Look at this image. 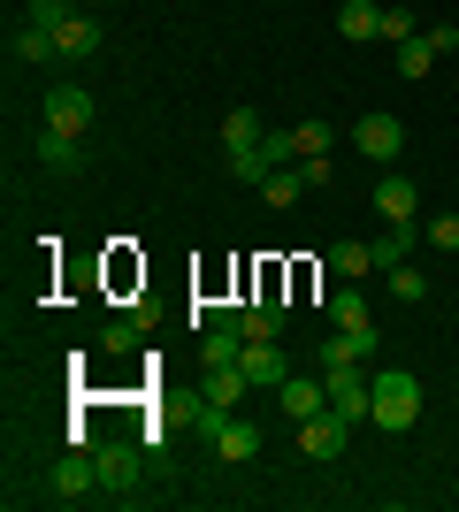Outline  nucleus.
Here are the masks:
<instances>
[{
  "label": "nucleus",
  "instance_id": "6e6552de",
  "mask_svg": "<svg viewBox=\"0 0 459 512\" xmlns=\"http://www.w3.org/2000/svg\"><path fill=\"white\" fill-rule=\"evenodd\" d=\"M322 406H329V383H314V375H284L276 383V413L284 421H314Z\"/></svg>",
  "mask_w": 459,
  "mask_h": 512
},
{
  "label": "nucleus",
  "instance_id": "423d86ee",
  "mask_svg": "<svg viewBox=\"0 0 459 512\" xmlns=\"http://www.w3.org/2000/svg\"><path fill=\"white\" fill-rule=\"evenodd\" d=\"M375 352H383V329H375V321L368 329H337V337L322 344V367H368Z\"/></svg>",
  "mask_w": 459,
  "mask_h": 512
},
{
  "label": "nucleus",
  "instance_id": "393cba45",
  "mask_svg": "<svg viewBox=\"0 0 459 512\" xmlns=\"http://www.w3.org/2000/svg\"><path fill=\"white\" fill-rule=\"evenodd\" d=\"M261 161L268 169H299V130H261Z\"/></svg>",
  "mask_w": 459,
  "mask_h": 512
},
{
  "label": "nucleus",
  "instance_id": "39448f33",
  "mask_svg": "<svg viewBox=\"0 0 459 512\" xmlns=\"http://www.w3.org/2000/svg\"><path fill=\"white\" fill-rule=\"evenodd\" d=\"M238 375H245V383H253V390H276V383H284V375H291V360H284V344H276V337H261V344H245V352H238Z\"/></svg>",
  "mask_w": 459,
  "mask_h": 512
},
{
  "label": "nucleus",
  "instance_id": "5701e85b",
  "mask_svg": "<svg viewBox=\"0 0 459 512\" xmlns=\"http://www.w3.org/2000/svg\"><path fill=\"white\" fill-rule=\"evenodd\" d=\"M437 62H444V54H437V46H429V31H414V39L398 46V77H429V69H437Z\"/></svg>",
  "mask_w": 459,
  "mask_h": 512
},
{
  "label": "nucleus",
  "instance_id": "c85d7f7f",
  "mask_svg": "<svg viewBox=\"0 0 459 512\" xmlns=\"http://www.w3.org/2000/svg\"><path fill=\"white\" fill-rule=\"evenodd\" d=\"M131 474H138V459H131L123 444H108V451H100V482H108V490H123Z\"/></svg>",
  "mask_w": 459,
  "mask_h": 512
},
{
  "label": "nucleus",
  "instance_id": "f3484780",
  "mask_svg": "<svg viewBox=\"0 0 459 512\" xmlns=\"http://www.w3.org/2000/svg\"><path fill=\"white\" fill-rule=\"evenodd\" d=\"M329 276H337V283H360V276H375V253H368V245H360V237H337V245H329Z\"/></svg>",
  "mask_w": 459,
  "mask_h": 512
},
{
  "label": "nucleus",
  "instance_id": "7c9ffc66",
  "mask_svg": "<svg viewBox=\"0 0 459 512\" xmlns=\"http://www.w3.org/2000/svg\"><path fill=\"white\" fill-rule=\"evenodd\" d=\"M414 31H421V23H414V8H391V0H383V39H391V46H406Z\"/></svg>",
  "mask_w": 459,
  "mask_h": 512
},
{
  "label": "nucleus",
  "instance_id": "7ed1b4c3",
  "mask_svg": "<svg viewBox=\"0 0 459 512\" xmlns=\"http://www.w3.org/2000/svg\"><path fill=\"white\" fill-rule=\"evenodd\" d=\"M46 130L85 138V130H92V92L85 85H54V92H46Z\"/></svg>",
  "mask_w": 459,
  "mask_h": 512
},
{
  "label": "nucleus",
  "instance_id": "4468645a",
  "mask_svg": "<svg viewBox=\"0 0 459 512\" xmlns=\"http://www.w3.org/2000/svg\"><path fill=\"white\" fill-rule=\"evenodd\" d=\"M39 169H54V176H85V138L39 130Z\"/></svg>",
  "mask_w": 459,
  "mask_h": 512
},
{
  "label": "nucleus",
  "instance_id": "2f4dec72",
  "mask_svg": "<svg viewBox=\"0 0 459 512\" xmlns=\"http://www.w3.org/2000/svg\"><path fill=\"white\" fill-rule=\"evenodd\" d=\"M306 153H329V123H299V161Z\"/></svg>",
  "mask_w": 459,
  "mask_h": 512
},
{
  "label": "nucleus",
  "instance_id": "f8f14e48",
  "mask_svg": "<svg viewBox=\"0 0 459 512\" xmlns=\"http://www.w3.org/2000/svg\"><path fill=\"white\" fill-rule=\"evenodd\" d=\"M238 352H245L238 321H207V329H199V367H238Z\"/></svg>",
  "mask_w": 459,
  "mask_h": 512
},
{
  "label": "nucleus",
  "instance_id": "72a5a7b5",
  "mask_svg": "<svg viewBox=\"0 0 459 512\" xmlns=\"http://www.w3.org/2000/svg\"><path fill=\"white\" fill-rule=\"evenodd\" d=\"M429 46H437V54H459V23H429Z\"/></svg>",
  "mask_w": 459,
  "mask_h": 512
},
{
  "label": "nucleus",
  "instance_id": "f257e3e1",
  "mask_svg": "<svg viewBox=\"0 0 459 512\" xmlns=\"http://www.w3.org/2000/svg\"><path fill=\"white\" fill-rule=\"evenodd\" d=\"M368 421L383 428V436H406V428L421 421V375L414 367H383L368 383Z\"/></svg>",
  "mask_w": 459,
  "mask_h": 512
},
{
  "label": "nucleus",
  "instance_id": "a878e982",
  "mask_svg": "<svg viewBox=\"0 0 459 512\" xmlns=\"http://www.w3.org/2000/svg\"><path fill=\"white\" fill-rule=\"evenodd\" d=\"M222 169L238 176V184H268V176H276V169L261 161V146H238V153H222Z\"/></svg>",
  "mask_w": 459,
  "mask_h": 512
},
{
  "label": "nucleus",
  "instance_id": "a211bd4d",
  "mask_svg": "<svg viewBox=\"0 0 459 512\" xmlns=\"http://www.w3.org/2000/svg\"><path fill=\"white\" fill-rule=\"evenodd\" d=\"M92 490H100V459H62V467H54V497L77 505V497H92Z\"/></svg>",
  "mask_w": 459,
  "mask_h": 512
},
{
  "label": "nucleus",
  "instance_id": "9d476101",
  "mask_svg": "<svg viewBox=\"0 0 459 512\" xmlns=\"http://www.w3.org/2000/svg\"><path fill=\"white\" fill-rule=\"evenodd\" d=\"M100 39H108V31H100L92 16H77V8L54 23V54H62V62H85V54H100Z\"/></svg>",
  "mask_w": 459,
  "mask_h": 512
},
{
  "label": "nucleus",
  "instance_id": "dca6fc26",
  "mask_svg": "<svg viewBox=\"0 0 459 512\" xmlns=\"http://www.w3.org/2000/svg\"><path fill=\"white\" fill-rule=\"evenodd\" d=\"M245 375L238 367H199V398H207V406H222V413H238V398H245Z\"/></svg>",
  "mask_w": 459,
  "mask_h": 512
},
{
  "label": "nucleus",
  "instance_id": "6ab92c4d",
  "mask_svg": "<svg viewBox=\"0 0 459 512\" xmlns=\"http://www.w3.org/2000/svg\"><path fill=\"white\" fill-rule=\"evenodd\" d=\"M8 54H16V62H54V31H46V23H31V16H23L16 31H8Z\"/></svg>",
  "mask_w": 459,
  "mask_h": 512
},
{
  "label": "nucleus",
  "instance_id": "ddd939ff",
  "mask_svg": "<svg viewBox=\"0 0 459 512\" xmlns=\"http://www.w3.org/2000/svg\"><path fill=\"white\" fill-rule=\"evenodd\" d=\"M337 39H352V46L383 39V0H345L337 8Z\"/></svg>",
  "mask_w": 459,
  "mask_h": 512
},
{
  "label": "nucleus",
  "instance_id": "aec40b11",
  "mask_svg": "<svg viewBox=\"0 0 459 512\" xmlns=\"http://www.w3.org/2000/svg\"><path fill=\"white\" fill-rule=\"evenodd\" d=\"M329 321H337V329H368V321H375L368 291H360V283H337V299H329Z\"/></svg>",
  "mask_w": 459,
  "mask_h": 512
},
{
  "label": "nucleus",
  "instance_id": "cd10ccee",
  "mask_svg": "<svg viewBox=\"0 0 459 512\" xmlns=\"http://www.w3.org/2000/svg\"><path fill=\"white\" fill-rule=\"evenodd\" d=\"M299 192H306V176H299V169H276V176L261 184V199H268V207H299Z\"/></svg>",
  "mask_w": 459,
  "mask_h": 512
},
{
  "label": "nucleus",
  "instance_id": "1a4fd4ad",
  "mask_svg": "<svg viewBox=\"0 0 459 512\" xmlns=\"http://www.w3.org/2000/svg\"><path fill=\"white\" fill-rule=\"evenodd\" d=\"M375 214H383V222H421V184L383 169V184H375Z\"/></svg>",
  "mask_w": 459,
  "mask_h": 512
},
{
  "label": "nucleus",
  "instance_id": "0eeeda50",
  "mask_svg": "<svg viewBox=\"0 0 459 512\" xmlns=\"http://www.w3.org/2000/svg\"><path fill=\"white\" fill-rule=\"evenodd\" d=\"M322 383H329V406L345 413V421H368V383L375 375H360V367H322Z\"/></svg>",
  "mask_w": 459,
  "mask_h": 512
},
{
  "label": "nucleus",
  "instance_id": "4be33fe9",
  "mask_svg": "<svg viewBox=\"0 0 459 512\" xmlns=\"http://www.w3.org/2000/svg\"><path fill=\"white\" fill-rule=\"evenodd\" d=\"M238 146H261V115H253V107H230V115H222V153H238Z\"/></svg>",
  "mask_w": 459,
  "mask_h": 512
},
{
  "label": "nucleus",
  "instance_id": "2eb2a0df",
  "mask_svg": "<svg viewBox=\"0 0 459 512\" xmlns=\"http://www.w3.org/2000/svg\"><path fill=\"white\" fill-rule=\"evenodd\" d=\"M215 459H230V467H245V459H261V428L230 413V421L215 428Z\"/></svg>",
  "mask_w": 459,
  "mask_h": 512
},
{
  "label": "nucleus",
  "instance_id": "9b49d317",
  "mask_svg": "<svg viewBox=\"0 0 459 512\" xmlns=\"http://www.w3.org/2000/svg\"><path fill=\"white\" fill-rule=\"evenodd\" d=\"M414 245H421V222H383V237L368 245V253H375V276H391L398 260H414Z\"/></svg>",
  "mask_w": 459,
  "mask_h": 512
},
{
  "label": "nucleus",
  "instance_id": "bb28decb",
  "mask_svg": "<svg viewBox=\"0 0 459 512\" xmlns=\"http://www.w3.org/2000/svg\"><path fill=\"white\" fill-rule=\"evenodd\" d=\"M383 283H391V299H406V306H414V299H429V276H421L414 260H398V268H391Z\"/></svg>",
  "mask_w": 459,
  "mask_h": 512
},
{
  "label": "nucleus",
  "instance_id": "f03ea898",
  "mask_svg": "<svg viewBox=\"0 0 459 512\" xmlns=\"http://www.w3.org/2000/svg\"><path fill=\"white\" fill-rule=\"evenodd\" d=\"M352 146H360V161L391 169L398 153H406V123H398V115H360V123H352Z\"/></svg>",
  "mask_w": 459,
  "mask_h": 512
},
{
  "label": "nucleus",
  "instance_id": "c756f323",
  "mask_svg": "<svg viewBox=\"0 0 459 512\" xmlns=\"http://www.w3.org/2000/svg\"><path fill=\"white\" fill-rule=\"evenodd\" d=\"M421 245H437V253H459V214H429V222H421Z\"/></svg>",
  "mask_w": 459,
  "mask_h": 512
},
{
  "label": "nucleus",
  "instance_id": "20e7f679",
  "mask_svg": "<svg viewBox=\"0 0 459 512\" xmlns=\"http://www.w3.org/2000/svg\"><path fill=\"white\" fill-rule=\"evenodd\" d=\"M345 436H352V421H345L337 406H322L314 421H299V451H306V459H337V451H345Z\"/></svg>",
  "mask_w": 459,
  "mask_h": 512
},
{
  "label": "nucleus",
  "instance_id": "473e14b6",
  "mask_svg": "<svg viewBox=\"0 0 459 512\" xmlns=\"http://www.w3.org/2000/svg\"><path fill=\"white\" fill-rule=\"evenodd\" d=\"M62 16H69V0H31V23H46V31H54Z\"/></svg>",
  "mask_w": 459,
  "mask_h": 512
},
{
  "label": "nucleus",
  "instance_id": "b1692460",
  "mask_svg": "<svg viewBox=\"0 0 459 512\" xmlns=\"http://www.w3.org/2000/svg\"><path fill=\"white\" fill-rule=\"evenodd\" d=\"M238 329H245V344H261V337H284V306H245V314H238Z\"/></svg>",
  "mask_w": 459,
  "mask_h": 512
},
{
  "label": "nucleus",
  "instance_id": "412c9836",
  "mask_svg": "<svg viewBox=\"0 0 459 512\" xmlns=\"http://www.w3.org/2000/svg\"><path fill=\"white\" fill-rule=\"evenodd\" d=\"M146 329H153V314L138 306V321H108V337H100V352H115V360H123V352H138V344H146Z\"/></svg>",
  "mask_w": 459,
  "mask_h": 512
}]
</instances>
